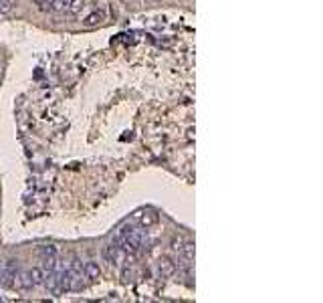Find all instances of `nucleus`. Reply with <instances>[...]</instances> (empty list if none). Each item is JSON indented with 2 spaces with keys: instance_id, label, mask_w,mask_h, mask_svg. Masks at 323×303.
Returning a JSON list of instances; mask_svg holds the SVG:
<instances>
[{
  "instance_id": "nucleus-1",
  "label": "nucleus",
  "mask_w": 323,
  "mask_h": 303,
  "mask_svg": "<svg viewBox=\"0 0 323 303\" xmlns=\"http://www.w3.org/2000/svg\"><path fill=\"white\" fill-rule=\"evenodd\" d=\"M16 273H19V261H6L2 263V271H0V285L6 289L14 287V281H16Z\"/></svg>"
},
{
  "instance_id": "nucleus-2",
  "label": "nucleus",
  "mask_w": 323,
  "mask_h": 303,
  "mask_svg": "<svg viewBox=\"0 0 323 303\" xmlns=\"http://www.w3.org/2000/svg\"><path fill=\"white\" fill-rule=\"evenodd\" d=\"M105 257H107V261H109L111 265H115V267H122L125 252H124V249H122V245H120V243H109V245L105 247Z\"/></svg>"
},
{
  "instance_id": "nucleus-11",
  "label": "nucleus",
  "mask_w": 323,
  "mask_h": 303,
  "mask_svg": "<svg viewBox=\"0 0 323 303\" xmlns=\"http://www.w3.org/2000/svg\"><path fill=\"white\" fill-rule=\"evenodd\" d=\"M83 6H85V0H71L69 2V6H67V10L65 12H69V14H79L81 10H83Z\"/></svg>"
},
{
  "instance_id": "nucleus-9",
  "label": "nucleus",
  "mask_w": 323,
  "mask_h": 303,
  "mask_svg": "<svg viewBox=\"0 0 323 303\" xmlns=\"http://www.w3.org/2000/svg\"><path fill=\"white\" fill-rule=\"evenodd\" d=\"M138 221H140V225L142 227H151V225H156V221H158V218H156V214L154 212H142L140 216H138Z\"/></svg>"
},
{
  "instance_id": "nucleus-13",
  "label": "nucleus",
  "mask_w": 323,
  "mask_h": 303,
  "mask_svg": "<svg viewBox=\"0 0 323 303\" xmlns=\"http://www.w3.org/2000/svg\"><path fill=\"white\" fill-rule=\"evenodd\" d=\"M0 271H2V263H0Z\"/></svg>"
},
{
  "instance_id": "nucleus-10",
  "label": "nucleus",
  "mask_w": 323,
  "mask_h": 303,
  "mask_svg": "<svg viewBox=\"0 0 323 303\" xmlns=\"http://www.w3.org/2000/svg\"><path fill=\"white\" fill-rule=\"evenodd\" d=\"M41 257L43 259H49V257H59V249L55 247V245H45V247H41Z\"/></svg>"
},
{
  "instance_id": "nucleus-12",
  "label": "nucleus",
  "mask_w": 323,
  "mask_h": 303,
  "mask_svg": "<svg viewBox=\"0 0 323 303\" xmlns=\"http://www.w3.org/2000/svg\"><path fill=\"white\" fill-rule=\"evenodd\" d=\"M182 243H184V241H180V239H174L172 243H170V247H172V252H178L180 247H182Z\"/></svg>"
},
{
  "instance_id": "nucleus-6",
  "label": "nucleus",
  "mask_w": 323,
  "mask_h": 303,
  "mask_svg": "<svg viewBox=\"0 0 323 303\" xmlns=\"http://www.w3.org/2000/svg\"><path fill=\"white\" fill-rule=\"evenodd\" d=\"M83 273H85V277H87L89 281H95L101 275V269H99V265L95 261H87L83 265Z\"/></svg>"
},
{
  "instance_id": "nucleus-3",
  "label": "nucleus",
  "mask_w": 323,
  "mask_h": 303,
  "mask_svg": "<svg viewBox=\"0 0 323 303\" xmlns=\"http://www.w3.org/2000/svg\"><path fill=\"white\" fill-rule=\"evenodd\" d=\"M105 21H107V10L105 8H95L83 19V26L91 28V26H97V25H103Z\"/></svg>"
},
{
  "instance_id": "nucleus-4",
  "label": "nucleus",
  "mask_w": 323,
  "mask_h": 303,
  "mask_svg": "<svg viewBox=\"0 0 323 303\" xmlns=\"http://www.w3.org/2000/svg\"><path fill=\"white\" fill-rule=\"evenodd\" d=\"M14 285L19 289H23V291H30L35 285H32V281H30V275H28V271H19L16 273V281H14Z\"/></svg>"
},
{
  "instance_id": "nucleus-5",
  "label": "nucleus",
  "mask_w": 323,
  "mask_h": 303,
  "mask_svg": "<svg viewBox=\"0 0 323 303\" xmlns=\"http://www.w3.org/2000/svg\"><path fill=\"white\" fill-rule=\"evenodd\" d=\"M178 255H180L182 261L192 263V261H194V243H192V241L182 243V247H180V251H178Z\"/></svg>"
},
{
  "instance_id": "nucleus-7",
  "label": "nucleus",
  "mask_w": 323,
  "mask_h": 303,
  "mask_svg": "<svg viewBox=\"0 0 323 303\" xmlns=\"http://www.w3.org/2000/svg\"><path fill=\"white\" fill-rule=\"evenodd\" d=\"M158 269H160L162 277H170V275H174V271H176V263H172V259H162Z\"/></svg>"
},
{
  "instance_id": "nucleus-8",
  "label": "nucleus",
  "mask_w": 323,
  "mask_h": 303,
  "mask_svg": "<svg viewBox=\"0 0 323 303\" xmlns=\"http://www.w3.org/2000/svg\"><path fill=\"white\" fill-rule=\"evenodd\" d=\"M28 275H30V281H32V285H43V281H45V271H43V267H32V269H28Z\"/></svg>"
}]
</instances>
